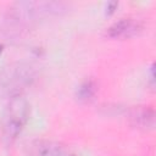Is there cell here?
<instances>
[{
    "label": "cell",
    "mask_w": 156,
    "mask_h": 156,
    "mask_svg": "<svg viewBox=\"0 0 156 156\" xmlns=\"http://www.w3.org/2000/svg\"><path fill=\"white\" fill-rule=\"evenodd\" d=\"M28 116H29V106L27 101L20 96L13 98L6 107L2 119V128L6 138L9 139L16 138L18 133L22 130L23 126L26 124Z\"/></svg>",
    "instance_id": "obj_1"
},
{
    "label": "cell",
    "mask_w": 156,
    "mask_h": 156,
    "mask_svg": "<svg viewBox=\"0 0 156 156\" xmlns=\"http://www.w3.org/2000/svg\"><path fill=\"white\" fill-rule=\"evenodd\" d=\"M143 29V24L139 20L132 17H124L115 22L107 29V34L111 38L117 39H127L136 35Z\"/></svg>",
    "instance_id": "obj_2"
},
{
    "label": "cell",
    "mask_w": 156,
    "mask_h": 156,
    "mask_svg": "<svg viewBox=\"0 0 156 156\" xmlns=\"http://www.w3.org/2000/svg\"><path fill=\"white\" fill-rule=\"evenodd\" d=\"M132 118L135 121V124L138 126H141V127H146L149 124L152 126L154 124V111L152 110L147 111L145 108H141L139 111H135Z\"/></svg>",
    "instance_id": "obj_3"
},
{
    "label": "cell",
    "mask_w": 156,
    "mask_h": 156,
    "mask_svg": "<svg viewBox=\"0 0 156 156\" xmlns=\"http://www.w3.org/2000/svg\"><path fill=\"white\" fill-rule=\"evenodd\" d=\"M94 94H95V85H94V83L91 80H87L79 87V90H78L79 99L88 100V99L93 98Z\"/></svg>",
    "instance_id": "obj_4"
},
{
    "label": "cell",
    "mask_w": 156,
    "mask_h": 156,
    "mask_svg": "<svg viewBox=\"0 0 156 156\" xmlns=\"http://www.w3.org/2000/svg\"><path fill=\"white\" fill-rule=\"evenodd\" d=\"M1 50H2V45H0V52H1Z\"/></svg>",
    "instance_id": "obj_5"
}]
</instances>
